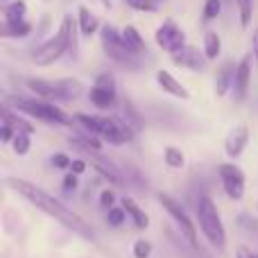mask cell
Segmentation results:
<instances>
[{
	"label": "cell",
	"instance_id": "6da1fadb",
	"mask_svg": "<svg viewBox=\"0 0 258 258\" xmlns=\"http://www.w3.org/2000/svg\"><path fill=\"white\" fill-rule=\"evenodd\" d=\"M7 186H12L14 190L21 192L25 200H30L39 211L48 213L50 218L59 220L63 227H68L71 231H75L77 236L86 238V240H93V238H95V233H93V229H91V224H86L84 220H82L80 215L75 213V211L68 209L63 202H59V200H54L52 195H48L43 188L34 186V183L25 181V179H14V177L7 179Z\"/></svg>",
	"mask_w": 258,
	"mask_h": 258
},
{
	"label": "cell",
	"instance_id": "7a4b0ae2",
	"mask_svg": "<svg viewBox=\"0 0 258 258\" xmlns=\"http://www.w3.org/2000/svg\"><path fill=\"white\" fill-rule=\"evenodd\" d=\"M71 48H75V21H73L71 16H66L61 27H59V32L52 39L45 41L34 52L32 59H34V63H39V66H48V63H54L57 59H61Z\"/></svg>",
	"mask_w": 258,
	"mask_h": 258
},
{
	"label": "cell",
	"instance_id": "3957f363",
	"mask_svg": "<svg viewBox=\"0 0 258 258\" xmlns=\"http://www.w3.org/2000/svg\"><path fill=\"white\" fill-rule=\"evenodd\" d=\"M197 220H200V229L204 231L206 240L218 249H224L227 247V231H224V224L220 220L218 206L211 197L202 195L197 200Z\"/></svg>",
	"mask_w": 258,
	"mask_h": 258
},
{
	"label": "cell",
	"instance_id": "277c9868",
	"mask_svg": "<svg viewBox=\"0 0 258 258\" xmlns=\"http://www.w3.org/2000/svg\"><path fill=\"white\" fill-rule=\"evenodd\" d=\"M32 93L39 98L48 100V102H63V100H75L82 93V84L75 80H59V82H48V80H27Z\"/></svg>",
	"mask_w": 258,
	"mask_h": 258
},
{
	"label": "cell",
	"instance_id": "5b68a950",
	"mask_svg": "<svg viewBox=\"0 0 258 258\" xmlns=\"http://www.w3.org/2000/svg\"><path fill=\"white\" fill-rule=\"evenodd\" d=\"M102 48L107 52L109 59H113L116 63L127 68H138V54L125 43L122 32H118L116 27L104 25L102 27Z\"/></svg>",
	"mask_w": 258,
	"mask_h": 258
},
{
	"label": "cell",
	"instance_id": "8992f818",
	"mask_svg": "<svg viewBox=\"0 0 258 258\" xmlns=\"http://www.w3.org/2000/svg\"><path fill=\"white\" fill-rule=\"evenodd\" d=\"M14 107H16L18 111L27 113V116H34V118L45 120V122H54V125H68V122H71V118H68L59 107H54L52 102H48V100L16 98L14 100Z\"/></svg>",
	"mask_w": 258,
	"mask_h": 258
},
{
	"label": "cell",
	"instance_id": "52a82bcc",
	"mask_svg": "<svg viewBox=\"0 0 258 258\" xmlns=\"http://www.w3.org/2000/svg\"><path fill=\"white\" fill-rule=\"evenodd\" d=\"M159 202L163 204V209L172 215L174 222L179 224V229H181V233L186 236V240L190 242V247H197V229H195V224H192V220L188 218L186 209H183L177 200H172L170 195H165V192H159Z\"/></svg>",
	"mask_w": 258,
	"mask_h": 258
},
{
	"label": "cell",
	"instance_id": "ba28073f",
	"mask_svg": "<svg viewBox=\"0 0 258 258\" xmlns=\"http://www.w3.org/2000/svg\"><path fill=\"white\" fill-rule=\"evenodd\" d=\"M218 174L222 179V188L231 200L240 202L245 197V174L240 172V168L231 163H220L218 165Z\"/></svg>",
	"mask_w": 258,
	"mask_h": 258
},
{
	"label": "cell",
	"instance_id": "9c48e42d",
	"mask_svg": "<svg viewBox=\"0 0 258 258\" xmlns=\"http://www.w3.org/2000/svg\"><path fill=\"white\" fill-rule=\"evenodd\" d=\"M156 43H159V48H163L165 52L174 54L186 45V34H183V30L177 23L168 18V21H163V25L156 30Z\"/></svg>",
	"mask_w": 258,
	"mask_h": 258
},
{
	"label": "cell",
	"instance_id": "30bf717a",
	"mask_svg": "<svg viewBox=\"0 0 258 258\" xmlns=\"http://www.w3.org/2000/svg\"><path fill=\"white\" fill-rule=\"evenodd\" d=\"M91 102L98 109H111L116 104V82L109 73H102L95 80L93 89H91Z\"/></svg>",
	"mask_w": 258,
	"mask_h": 258
},
{
	"label": "cell",
	"instance_id": "8fae6325",
	"mask_svg": "<svg viewBox=\"0 0 258 258\" xmlns=\"http://www.w3.org/2000/svg\"><path fill=\"white\" fill-rule=\"evenodd\" d=\"M249 80H251V54H247L236 68V80H233V98H236V102H242L247 98Z\"/></svg>",
	"mask_w": 258,
	"mask_h": 258
},
{
	"label": "cell",
	"instance_id": "7c38bea8",
	"mask_svg": "<svg viewBox=\"0 0 258 258\" xmlns=\"http://www.w3.org/2000/svg\"><path fill=\"white\" fill-rule=\"evenodd\" d=\"M247 143H249V129H247V125H238L236 129L229 132L227 141H224V150H227V154L231 159H238L245 152Z\"/></svg>",
	"mask_w": 258,
	"mask_h": 258
},
{
	"label": "cell",
	"instance_id": "4fadbf2b",
	"mask_svg": "<svg viewBox=\"0 0 258 258\" xmlns=\"http://www.w3.org/2000/svg\"><path fill=\"white\" fill-rule=\"evenodd\" d=\"M174 63L181 68H188V71H202L204 68V57L200 54V50L192 48V45H183L179 52L172 54Z\"/></svg>",
	"mask_w": 258,
	"mask_h": 258
},
{
	"label": "cell",
	"instance_id": "5bb4252c",
	"mask_svg": "<svg viewBox=\"0 0 258 258\" xmlns=\"http://www.w3.org/2000/svg\"><path fill=\"white\" fill-rule=\"evenodd\" d=\"M156 82H159V86L165 91V93L174 95V98H181V100L190 98V93L186 91V86H183L179 80H174L168 71H159V73H156Z\"/></svg>",
	"mask_w": 258,
	"mask_h": 258
},
{
	"label": "cell",
	"instance_id": "9a60e30c",
	"mask_svg": "<svg viewBox=\"0 0 258 258\" xmlns=\"http://www.w3.org/2000/svg\"><path fill=\"white\" fill-rule=\"evenodd\" d=\"M236 68L233 61H227L218 73V82H215V93L222 98L229 93V89H233V80H236Z\"/></svg>",
	"mask_w": 258,
	"mask_h": 258
},
{
	"label": "cell",
	"instance_id": "2e32d148",
	"mask_svg": "<svg viewBox=\"0 0 258 258\" xmlns=\"http://www.w3.org/2000/svg\"><path fill=\"white\" fill-rule=\"evenodd\" d=\"M122 209L127 211V215L132 218V222L136 224L138 229H147L150 227V218L145 215V211L132 200V197H122Z\"/></svg>",
	"mask_w": 258,
	"mask_h": 258
},
{
	"label": "cell",
	"instance_id": "e0dca14e",
	"mask_svg": "<svg viewBox=\"0 0 258 258\" xmlns=\"http://www.w3.org/2000/svg\"><path fill=\"white\" fill-rule=\"evenodd\" d=\"M122 39H125V43L129 45V48L134 50L136 54H143L147 52V45H145V39L141 36V32L136 30L134 25H127L125 30H122Z\"/></svg>",
	"mask_w": 258,
	"mask_h": 258
},
{
	"label": "cell",
	"instance_id": "ac0fdd59",
	"mask_svg": "<svg viewBox=\"0 0 258 258\" xmlns=\"http://www.w3.org/2000/svg\"><path fill=\"white\" fill-rule=\"evenodd\" d=\"M77 18H80V30H82L84 36H91V34L98 32L100 23H98V18L93 16V12H91L89 7H80V16Z\"/></svg>",
	"mask_w": 258,
	"mask_h": 258
},
{
	"label": "cell",
	"instance_id": "d6986e66",
	"mask_svg": "<svg viewBox=\"0 0 258 258\" xmlns=\"http://www.w3.org/2000/svg\"><path fill=\"white\" fill-rule=\"evenodd\" d=\"M25 12H27V7H25V3H23V0L7 3V5H5V9H3L5 23H21V21H25Z\"/></svg>",
	"mask_w": 258,
	"mask_h": 258
},
{
	"label": "cell",
	"instance_id": "ffe728a7",
	"mask_svg": "<svg viewBox=\"0 0 258 258\" xmlns=\"http://www.w3.org/2000/svg\"><path fill=\"white\" fill-rule=\"evenodd\" d=\"M222 52V39L218 32H206L204 34V57L206 59H218Z\"/></svg>",
	"mask_w": 258,
	"mask_h": 258
},
{
	"label": "cell",
	"instance_id": "44dd1931",
	"mask_svg": "<svg viewBox=\"0 0 258 258\" xmlns=\"http://www.w3.org/2000/svg\"><path fill=\"white\" fill-rule=\"evenodd\" d=\"M3 122H7V125H12L16 132H27V134H32V127L27 120H23V118H18L16 113H12L7 107H3Z\"/></svg>",
	"mask_w": 258,
	"mask_h": 258
},
{
	"label": "cell",
	"instance_id": "7402d4cb",
	"mask_svg": "<svg viewBox=\"0 0 258 258\" xmlns=\"http://www.w3.org/2000/svg\"><path fill=\"white\" fill-rule=\"evenodd\" d=\"M32 32V25L27 21L21 23H3V36H27Z\"/></svg>",
	"mask_w": 258,
	"mask_h": 258
},
{
	"label": "cell",
	"instance_id": "603a6c76",
	"mask_svg": "<svg viewBox=\"0 0 258 258\" xmlns=\"http://www.w3.org/2000/svg\"><path fill=\"white\" fill-rule=\"evenodd\" d=\"M163 159H165V165H168V168H172V170L183 168V163H186V159H183V152L177 150V147H165Z\"/></svg>",
	"mask_w": 258,
	"mask_h": 258
},
{
	"label": "cell",
	"instance_id": "cb8c5ba5",
	"mask_svg": "<svg viewBox=\"0 0 258 258\" xmlns=\"http://www.w3.org/2000/svg\"><path fill=\"white\" fill-rule=\"evenodd\" d=\"M12 147H14V152H16L18 156H25L27 152H30V147H32L30 134L27 132H16V136H14V141H12Z\"/></svg>",
	"mask_w": 258,
	"mask_h": 258
},
{
	"label": "cell",
	"instance_id": "d4e9b609",
	"mask_svg": "<svg viewBox=\"0 0 258 258\" xmlns=\"http://www.w3.org/2000/svg\"><path fill=\"white\" fill-rule=\"evenodd\" d=\"M238 3V16H240V25L249 27L251 25V16H254V7H251V0H236Z\"/></svg>",
	"mask_w": 258,
	"mask_h": 258
},
{
	"label": "cell",
	"instance_id": "484cf974",
	"mask_svg": "<svg viewBox=\"0 0 258 258\" xmlns=\"http://www.w3.org/2000/svg\"><path fill=\"white\" fill-rule=\"evenodd\" d=\"M125 215H127V211L122 209V206H113L107 213V222L111 224V227H122V224H125Z\"/></svg>",
	"mask_w": 258,
	"mask_h": 258
},
{
	"label": "cell",
	"instance_id": "4316f807",
	"mask_svg": "<svg viewBox=\"0 0 258 258\" xmlns=\"http://www.w3.org/2000/svg\"><path fill=\"white\" fill-rule=\"evenodd\" d=\"M222 12V0H206L204 5V21H213Z\"/></svg>",
	"mask_w": 258,
	"mask_h": 258
},
{
	"label": "cell",
	"instance_id": "83f0119b",
	"mask_svg": "<svg viewBox=\"0 0 258 258\" xmlns=\"http://www.w3.org/2000/svg\"><path fill=\"white\" fill-rule=\"evenodd\" d=\"M125 120H127V125L132 122V127H143V120H141V116H138V111L132 107V102L129 100H125Z\"/></svg>",
	"mask_w": 258,
	"mask_h": 258
},
{
	"label": "cell",
	"instance_id": "f1b7e54d",
	"mask_svg": "<svg viewBox=\"0 0 258 258\" xmlns=\"http://www.w3.org/2000/svg\"><path fill=\"white\" fill-rule=\"evenodd\" d=\"M150 254H152V242H147V240L134 242V256L136 258H150Z\"/></svg>",
	"mask_w": 258,
	"mask_h": 258
},
{
	"label": "cell",
	"instance_id": "f546056e",
	"mask_svg": "<svg viewBox=\"0 0 258 258\" xmlns=\"http://www.w3.org/2000/svg\"><path fill=\"white\" fill-rule=\"evenodd\" d=\"M127 5L138 12H152L154 9V0H127Z\"/></svg>",
	"mask_w": 258,
	"mask_h": 258
},
{
	"label": "cell",
	"instance_id": "4dcf8cb0",
	"mask_svg": "<svg viewBox=\"0 0 258 258\" xmlns=\"http://www.w3.org/2000/svg\"><path fill=\"white\" fill-rule=\"evenodd\" d=\"M52 165H54V168H59V170H71L73 161L68 159L66 154H54L52 156Z\"/></svg>",
	"mask_w": 258,
	"mask_h": 258
},
{
	"label": "cell",
	"instance_id": "1f68e13d",
	"mask_svg": "<svg viewBox=\"0 0 258 258\" xmlns=\"http://www.w3.org/2000/svg\"><path fill=\"white\" fill-rule=\"evenodd\" d=\"M14 136H16V129L12 125H7V122H3V129H0V141L3 143H12Z\"/></svg>",
	"mask_w": 258,
	"mask_h": 258
},
{
	"label": "cell",
	"instance_id": "d6a6232c",
	"mask_svg": "<svg viewBox=\"0 0 258 258\" xmlns=\"http://www.w3.org/2000/svg\"><path fill=\"white\" fill-rule=\"evenodd\" d=\"M113 202H116L113 190H102V195H100V204H102L104 209H109V206H113Z\"/></svg>",
	"mask_w": 258,
	"mask_h": 258
},
{
	"label": "cell",
	"instance_id": "836d02e7",
	"mask_svg": "<svg viewBox=\"0 0 258 258\" xmlns=\"http://www.w3.org/2000/svg\"><path fill=\"white\" fill-rule=\"evenodd\" d=\"M63 188H66V190H75L77 188V174L75 172H68L66 177H63Z\"/></svg>",
	"mask_w": 258,
	"mask_h": 258
},
{
	"label": "cell",
	"instance_id": "e575fe53",
	"mask_svg": "<svg viewBox=\"0 0 258 258\" xmlns=\"http://www.w3.org/2000/svg\"><path fill=\"white\" fill-rule=\"evenodd\" d=\"M71 170H73V172H75V174H82V172H86V161H82V159L73 161Z\"/></svg>",
	"mask_w": 258,
	"mask_h": 258
},
{
	"label": "cell",
	"instance_id": "d590c367",
	"mask_svg": "<svg viewBox=\"0 0 258 258\" xmlns=\"http://www.w3.org/2000/svg\"><path fill=\"white\" fill-rule=\"evenodd\" d=\"M254 59H256V66H258V30L254 32Z\"/></svg>",
	"mask_w": 258,
	"mask_h": 258
},
{
	"label": "cell",
	"instance_id": "8d00e7d4",
	"mask_svg": "<svg viewBox=\"0 0 258 258\" xmlns=\"http://www.w3.org/2000/svg\"><path fill=\"white\" fill-rule=\"evenodd\" d=\"M240 258H258V254H251L247 249H240Z\"/></svg>",
	"mask_w": 258,
	"mask_h": 258
}]
</instances>
